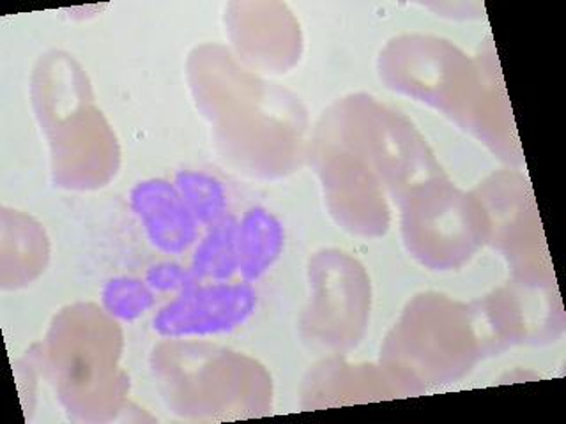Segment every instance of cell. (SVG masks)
Instances as JSON below:
<instances>
[{"label":"cell","mask_w":566,"mask_h":424,"mask_svg":"<svg viewBox=\"0 0 566 424\" xmlns=\"http://www.w3.org/2000/svg\"><path fill=\"white\" fill-rule=\"evenodd\" d=\"M256 306L252 283H195L156 311L153 329L168 340L230 335L252 320Z\"/></svg>","instance_id":"cell-1"},{"label":"cell","mask_w":566,"mask_h":424,"mask_svg":"<svg viewBox=\"0 0 566 424\" xmlns=\"http://www.w3.org/2000/svg\"><path fill=\"white\" fill-rule=\"evenodd\" d=\"M129 209L150 246L165 256H182L193 250L202 226L186 208L174 182L146 179L129 193Z\"/></svg>","instance_id":"cell-2"},{"label":"cell","mask_w":566,"mask_h":424,"mask_svg":"<svg viewBox=\"0 0 566 424\" xmlns=\"http://www.w3.org/2000/svg\"><path fill=\"white\" fill-rule=\"evenodd\" d=\"M285 241V226L274 212L261 205L244 211L238 220L239 279L261 282L282 258Z\"/></svg>","instance_id":"cell-3"},{"label":"cell","mask_w":566,"mask_h":424,"mask_svg":"<svg viewBox=\"0 0 566 424\" xmlns=\"http://www.w3.org/2000/svg\"><path fill=\"white\" fill-rule=\"evenodd\" d=\"M197 283H229L239 276L238 218L227 216L206 229L191 250L190 265Z\"/></svg>","instance_id":"cell-4"},{"label":"cell","mask_w":566,"mask_h":424,"mask_svg":"<svg viewBox=\"0 0 566 424\" xmlns=\"http://www.w3.org/2000/svg\"><path fill=\"white\" fill-rule=\"evenodd\" d=\"M172 182L203 230L230 216L229 190L217 176L202 170H181Z\"/></svg>","instance_id":"cell-5"},{"label":"cell","mask_w":566,"mask_h":424,"mask_svg":"<svg viewBox=\"0 0 566 424\" xmlns=\"http://www.w3.org/2000/svg\"><path fill=\"white\" fill-rule=\"evenodd\" d=\"M103 308L106 314L123 322H135L142 315L155 308L156 294L146 279L132 276H117L106 282L102 292Z\"/></svg>","instance_id":"cell-6"},{"label":"cell","mask_w":566,"mask_h":424,"mask_svg":"<svg viewBox=\"0 0 566 424\" xmlns=\"http://www.w3.org/2000/svg\"><path fill=\"white\" fill-rule=\"evenodd\" d=\"M146 283L155 294L177 296L197 282H195L190 267H186L177 261H164L147 269Z\"/></svg>","instance_id":"cell-7"}]
</instances>
